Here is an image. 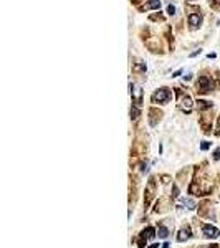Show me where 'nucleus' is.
I'll return each mask as SVG.
<instances>
[{"mask_svg": "<svg viewBox=\"0 0 220 248\" xmlns=\"http://www.w3.org/2000/svg\"><path fill=\"white\" fill-rule=\"evenodd\" d=\"M169 99H171V93L166 88H161L152 94V103H167Z\"/></svg>", "mask_w": 220, "mask_h": 248, "instance_id": "obj_1", "label": "nucleus"}, {"mask_svg": "<svg viewBox=\"0 0 220 248\" xmlns=\"http://www.w3.org/2000/svg\"><path fill=\"white\" fill-rule=\"evenodd\" d=\"M212 88V84H210V80H209L207 76H202V78H199V83H197V90L200 91V93H207L209 90Z\"/></svg>", "mask_w": 220, "mask_h": 248, "instance_id": "obj_2", "label": "nucleus"}, {"mask_svg": "<svg viewBox=\"0 0 220 248\" xmlns=\"http://www.w3.org/2000/svg\"><path fill=\"white\" fill-rule=\"evenodd\" d=\"M129 88H131V94H134V99H136V106H139L141 101H143V91H141V88L133 86V84H129Z\"/></svg>", "mask_w": 220, "mask_h": 248, "instance_id": "obj_3", "label": "nucleus"}, {"mask_svg": "<svg viewBox=\"0 0 220 248\" xmlns=\"http://www.w3.org/2000/svg\"><path fill=\"white\" fill-rule=\"evenodd\" d=\"M204 235L207 237V238H215V237H218V230L215 228V227L204 225Z\"/></svg>", "mask_w": 220, "mask_h": 248, "instance_id": "obj_4", "label": "nucleus"}, {"mask_svg": "<svg viewBox=\"0 0 220 248\" xmlns=\"http://www.w3.org/2000/svg\"><path fill=\"white\" fill-rule=\"evenodd\" d=\"M189 23H190V28H197V27H200V23H202V17L199 15V13H192V15H189Z\"/></svg>", "mask_w": 220, "mask_h": 248, "instance_id": "obj_5", "label": "nucleus"}, {"mask_svg": "<svg viewBox=\"0 0 220 248\" xmlns=\"http://www.w3.org/2000/svg\"><path fill=\"white\" fill-rule=\"evenodd\" d=\"M180 108H182V111L190 113V109H192V101H190L189 96H184L180 99Z\"/></svg>", "mask_w": 220, "mask_h": 248, "instance_id": "obj_6", "label": "nucleus"}, {"mask_svg": "<svg viewBox=\"0 0 220 248\" xmlns=\"http://www.w3.org/2000/svg\"><path fill=\"white\" fill-rule=\"evenodd\" d=\"M189 237H190L189 228H182V230L179 232V237H177V240H179V242H186V240H189Z\"/></svg>", "mask_w": 220, "mask_h": 248, "instance_id": "obj_7", "label": "nucleus"}, {"mask_svg": "<svg viewBox=\"0 0 220 248\" xmlns=\"http://www.w3.org/2000/svg\"><path fill=\"white\" fill-rule=\"evenodd\" d=\"M149 8H161V0H149L144 5V10H149Z\"/></svg>", "mask_w": 220, "mask_h": 248, "instance_id": "obj_8", "label": "nucleus"}, {"mask_svg": "<svg viewBox=\"0 0 220 248\" xmlns=\"http://www.w3.org/2000/svg\"><path fill=\"white\" fill-rule=\"evenodd\" d=\"M154 237H156V230L152 228V227H147V228L143 232V238H149V240H152Z\"/></svg>", "mask_w": 220, "mask_h": 248, "instance_id": "obj_9", "label": "nucleus"}, {"mask_svg": "<svg viewBox=\"0 0 220 248\" xmlns=\"http://www.w3.org/2000/svg\"><path fill=\"white\" fill-rule=\"evenodd\" d=\"M157 235L161 237V238H167V235H169V230L166 228V227H159V230H157Z\"/></svg>", "mask_w": 220, "mask_h": 248, "instance_id": "obj_10", "label": "nucleus"}, {"mask_svg": "<svg viewBox=\"0 0 220 248\" xmlns=\"http://www.w3.org/2000/svg\"><path fill=\"white\" fill-rule=\"evenodd\" d=\"M137 118H139V108H137V106H133V108H131V119L136 121Z\"/></svg>", "mask_w": 220, "mask_h": 248, "instance_id": "obj_11", "label": "nucleus"}, {"mask_svg": "<svg viewBox=\"0 0 220 248\" xmlns=\"http://www.w3.org/2000/svg\"><path fill=\"white\" fill-rule=\"evenodd\" d=\"M197 104H199V108H200V109L212 108V103H209V101H197Z\"/></svg>", "mask_w": 220, "mask_h": 248, "instance_id": "obj_12", "label": "nucleus"}, {"mask_svg": "<svg viewBox=\"0 0 220 248\" xmlns=\"http://www.w3.org/2000/svg\"><path fill=\"white\" fill-rule=\"evenodd\" d=\"M182 202H184V205H187L189 208H194V207H195V204H194L192 200H182Z\"/></svg>", "mask_w": 220, "mask_h": 248, "instance_id": "obj_13", "label": "nucleus"}, {"mask_svg": "<svg viewBox=\"0 0 220 248\" xmlns=\"http://www.w3.org/2000/svg\"><path fill=\"white\" fill-rule=\"evenodd\" d=\"M167 13H169V15H174V13H176V7H174V5H169V7H167Z\"/></svg>", "mask_w": 220, "mask_h": 248, "instance_id": "obj_14", "label": "nucleus"}, {"mask_svg": "<svg viewBox=\"0 0 220 248\" xmlns=\"http://www.w3.org/2000/svg\"><path fill=\"white\" fill-rule=\"evenodd\" d=\"M214 159H215V161H220V147L214 152Z\"/></svg>", "mask_w": 220, "mask_h": 248, "instance_id": "obj_15", "label": "nucleus"}, {"mask_svg": "<svg viewBox=\"0 0 220 248\" xmlns=\"http://www.w3.org/2000/svg\"><path fill=\"white\" fill-rule=\"evenodd\" d=\"M174 198H177L179 197V189H177V185H174V195H172Z\"/></svg>", "mask_w": 220, "mask_h": 248, "instance_id": "obj_16", "label": "nucleus"}, {"mask_svg": "<svg viewBox=\"0 0 220 248\" xmlns=\"http://www.w3.org/2000/svg\"><path fill=\"white\" fill-rule=\"evenodd\" d=\"M209 146H210V144H209V142H202L200 149H202V151H207V149H209Z\"/></svg>", "mask_w": 220, "mask_h": 248, "instance_id": "obj_17", "label": "nucleus"}, {"mask_svg": "<svg viewBox=\"0 0 220 248\" xmlns=\"http://www.w3.org/2000/svg\"><path fill=\"white\" fill-rule=\"evenodd\" d=\"M151 18H152V20H161V18H162V17H161V15H152V17H151Z\"/></svg>", "mask_w": 220, "mask_h": 248, "instance_id": "obj_18", "label": "nucleus"}, {"mask_svg": "<svg viewBox=\"0 0 220 248\" xmlns=\"http://www.w3.org/2000/svg\"><path fill=\"white\" fill-rule=\"evenodd\" d=\"M199 53H200V50H197V51H194V53H192V55H190V56H192V58H194V56H197Z\"/></svg>", "mask_w": 220, "mask_h": 248, "instance_id": "obj_19", "label": "nucleus"}, {"mask_svg": "<svg viewBox=\"0 0 220 248\" xmlns=\"http://www.w3.org/2000/svg\"><path fill=\"white\" fill-rule=\"evenodd\" d=\"M161 248H169V243H164V245H162Z\"/></svg>", "mask_w": 220, "mask_h": 248, "instance_id": "obj_20", "label": "nucleus"}, {"mask_svg": "<svg viewBox=\"0 0 220 248\" xmlns=\"http://www.w3.org/2000/svg\"><path fill=\"white\" fill-rule=\"evenodd\" d=\"M147 248H159L157 245H156V243H154V245H151V246H147Z\"/></svg>", "mask_w": 220, "mask_h": 248, "instance_id": "obj_21", "label": "nucleus"}, {"mask_svg": "<svg viewBox=\"0 0 220 248\" xmlns=\"http://www.w3.org/2000/svg\"><path fill=\"white\" fill-rule=\"evenodd\" d=\"M212 248H218V246H217V245H214V246H212Z\"/></svg>", "mask_w": 220, "mask_h": 248, "instance_id": "obj_22", "label": "nucleus"}]
</instances>
